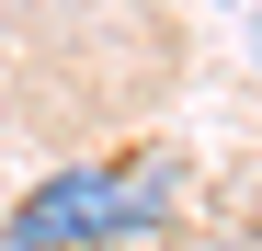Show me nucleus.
I'll return each instance as SVG.
<instances>
[{"mask_svg": "<svg viewBox=\"0 0 262 251\" xmlns=\"http://www.w3.org/2000/svg\"><path fill=\"white\" fill-rule=\"evenodd\" d=\"M171 160H69L12 205V251H137L171 228Z\"/></svg>", "mask_w": 262, "mask_h": 251, "instance_id": "obj_1", "label": "nucleus"}]
</instances>
